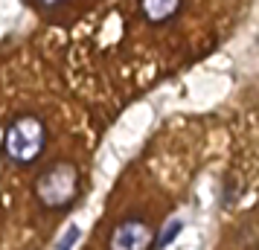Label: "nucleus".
<instances>
[{"label":"nucleus","mask_w":259,"mask_h":250,"mask_svg":"<svg viewBox=\"0 0 259 250\" xmlns=\"http://www.w3.org/2000/svg\"><path fill=\"white\" fill-rule=\"evenodd\" d=\"M79 236H82V230L76 224H70L67 230H64V236H61V241L56 244V250H73V244L79 241Z\"/></svg>","instance_id":"423d86ee"},{"label":"nucleus","mask_w":259,"mask_h":250,"mask_svg":"<svg viewBox=\"0 0 259 250\" xmlns=\"http://www.w3.org/2000/svg\"><path fill=\"white\" fill-rule=\"evenodd\" d=\"M44 145H47V125L32 114L12 119L6 125L3 134V157L15 163V166H32L38 157L44 155Z\"/></svg>","instance_id":"f257e3e1"},{"label":"nucleus","mask_w":259,"mask_h":250,"mask_svg":"<svg viewBox=\"0 0 259 250\" xmlns=\"http://www.w3.org/2000/svg\"><path fill=\"white\" fill-rule=\"evenodd\" d=\"M181 230H184V221H181V218H172V221H169V224L163 227L160 238L154 241L152 247H154V250H166V247H169V244H172V241L178 238V233H181Z\"/></svg>","instance_id":"39448f33"},{"label":"nucleus","mask_w":259,"mask_h":250,"mask_svg":"<svg viewBox=\"0 0 259 250\" xmlns=\"http://www.w3.org/2000/svg\"><path fill=\"white\" fill-rule=\"evenodd\" d=\"M79 195V169L59 160L35 178V198L44 210H67Z\"/></svg>","instance_id":"f03ea898"},{"label":"nucleus","mask_w":259,"mask_h":250,"mask_svg":"<svg viewBox=\"0 0 259 250\" xmlns=\"http://www.w3.org/2000/svg\"><path fill=\"white\" fill-rule=\"evenodd\" d=\"M181 6H184V0H140V15L146 24L163 26L181 12Z\"/></svg>","instance_id":"20e7f679"},{"label":"nucleus","mask_w":259,"mask_h":250,"mask_svg":"<svg viewBox=\"0 0 259 250\" xmlns=\"http://www.w3.org/2000/svg\"><path fill=\"white\" fill-rule=\"evenodd\" d=\"M41 6H47V9H56V6H61V3H67V0H38Z\"/></svg>","instance_id":"6e6552de"},{"label":"nucleus","mask_w":259,"mask_h":250,"mask_svg":"<svg viewBox=\"0 0 259 250\" xmlns=\"http://www.w3.org/2000/svg\"><path fill=\"white\" fill-rule=\"evenodd\" d=\"M236 198H239V180L227 178V183H224V207H230Z\"/></svg>","instance_id":"0eeeda50"},{"label":"nucleus","mask_w":259,"mask_h":250,"mask_svg":"<svg viewBox=\"0 0 259 250\" xmlns=\"http://www.w3.org/2000/svg\"><path fill=\"white\" fill-rule=\"evenodd\" d=\"M154 230L143 215H128L108 233V250H152Z\"/></svg>","instance_id":"7ed1b4c3"}]
</instances>
